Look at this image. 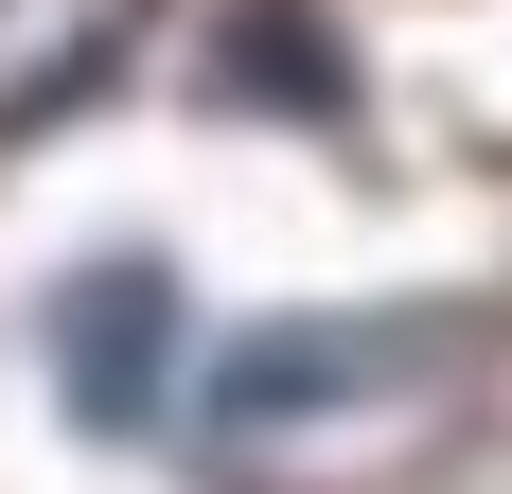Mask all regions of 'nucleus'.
<instances>
[{"instance_id":"nucleus-2","label":"nucleus","mask_w":512,"mask_h":494,"mask_svg":"<svg viewBox=\"0 0 512 494\" xmlns=\"http://www.w3.org/2000/svg\"><path fill=\"white\" fill-rule=\"evenodd\" d=\"M142 53V0H0V142H36Z\"/></svg>"},{"instance_id":"nucleus-3","label":"nucleus","mask_w":512,"mask_h":494,"mask_svg":"<svg viewBox=\"0 0 512 494\" xmlns=\"http://www.w3.org/2000/svg\"><path fill=\"white\" fill-rule=\"evenodd\" d=\"M212 89H230V106H354V53L318 36L301 0H230V36H212Z\"/></svg>"},{"instance_id":"nucleus-1","label":"nucleus","mask_w":512,"mask_h":494,"mask_svg":"<svg viewBox=\"0 0 512 494\" xmlns=\"http://www.w3.org/2000/svg\"><path fill=\"white\" fill-rule=\"evenodd\" d=\"M53 389L89 442H142L159 389H177V265H89L53 283Z\"/></svg>"}]
</instances>
